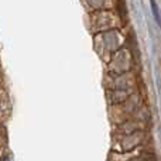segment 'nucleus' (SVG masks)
Returning a JSON list of instances; mask_svg holds the SVG:
<instances>
[{"label":"nucleus","mask_w":161,"mask_h":161,"mask_svg":"<svg viewBox=\"0 0 161 161\" xmlns=\"http://www.w3.org/2000/svg\"><path fill=\"white\" fill-rule=\"evenodd\" d=\"M150 6H151V13L154 16V20H156L157 25L161 28V14H160L158 4H157V2H150Z\"/></svg>","instance_id":"obj_1"},{"label":"nucleus","mask_w":161,"mask_h":161,"mask_svg":"<svg viewBox=\"0 0 161 161\" xmlns=\"http://www.w3.org/2000/svg\"><path fill=\"white\" fill-rule=\"evenodd\" d=\"M2 161H10V157H8V156H3Z\"/></svg>","instance_id":"obj_2"}]
</instances>
